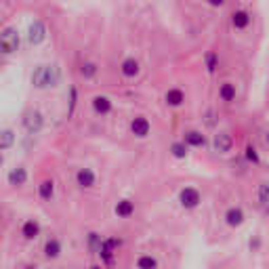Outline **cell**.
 <instances>
[{"instance_id":"4","label":"cell","mask_w":269,"mask_h":269,"mask_svg":"<svg viewBox=\"0 0 269 269\" xmlns=\"http://www.w3.org/2000/svg\"><path fill=\"white\" fill-rule=\"evenodd\" d=\"M200 192L194 190V187H185V190L179 192V202H181L183 208H196L200 204Z\"/></svg>"},{"instance_id":"2","label":"cell","mask_w":269,"mask_h":269,"mask_svg":"<svg viewBox=\"0 0 269 269\" xmlns=\"http://www.w3.org/2000/svg\"><path fill=\"white\" fill-rule=\"evenodd\" d=\"M19 49V32L15 28H6L0 34V53L2 55H13Z\"/></svg>"},{"instance_id":"20","label":"cell","mask_w":269,"mask_h":269,"mask_svg":"<svg viewBox=\"0 0 269 269\" xmlns=\"http://www.w3.org/2000/svg\"><path fill=\"white\" fill-rule=\"evenodd\" d=\"M133 212H134V204L131 200H120L118 204H116V214H118V217L129 219Z\"/></svg>"},{"instance_id":"13","label":"cell","mask_w":269,"mask_h":269,"mask_svg":"<svg viewBox=\"0 0 269 269\" xmlns=\"http://www.w3.org/2000/svg\"><path fill=\"white\" fill-rule=\"evenodd\" d=\"M93 110H95L97 114H101V116L110 114V112H112V101H110V97L97 95L95 99H93Z\"/></svg>"},{"instance_id":"28","label":"cell","mask_w":269,"mask_h":269,"mask_svg":"<svg viewBox=\"0 0 269 269\" xmlns=\"http://www.w3.org/2000/svg\"><path fill=\"white\" fill-rule=\"evenodd\" d=\"M137 265L139 267H156L158 261H156V259H151V257H141L139 261H137Z\"/></svg>"},{"instance_id":"19","label":"cell","mask_w":269,"mask_h":269,"mask_svg":"<svg viewBox=\"0 0 269 269\" xmlns=\"http://www.w3.org/2000/svg\"><path fill=\"white\" fill-rule=\"evenodd\" d=\"M164 99H166V103H168L170 107H179V105L185 101V95H183L181 88H170Z\"/></svg>"},{"instance_id":"27","label":"cell","mask_w":269,"mask_h":269,"mask_svg":"<svg viewBox=\"0 0 269 269\" xmlns=\"http://www.w3.org/2000/svg\"><path fill=\"white\" fill-rule=\"evenodd\" d=\"M246 158H248V162L259 164V154H257V149H255L253 145H248V147H246Z\"/></svg>"},{"instance_id":"21","label":"cell","mask_w":269,"mask_h":269,"mask_svg":"<svg viewBox=\"0 0 269 269\" xmlns=\"http://www.w3.org/2000/svg\"><path fill=\"white\" fill-rule=\"evenodd\" d=\"M219 97L225 103H231V101L236 99V86L231 84V82H223L221 88H219Z\"/></svg>"},{"instance_id":"17","label":"cell","mask_w":269,"mask_h":269,"mask_svg":"<svg viewBox=\"0 0 269 269\" xmlns=\"http://www.w3.org/2000/svg\"><path fill=\"white\" fill-rule=\"evenodd\" d=\"M183 141L187 143V145H192V147H204L206 145V139H204V134L200 131H187Z\"/></svg>"},{"instance_id":"9","label":"cell","mask_w":269,"mask_h":269,"mask_svg":"<svg viewBox=\"0 0 269 269\" xmlns=\"http://www.w3.org/2000/svg\"><path fill=\"white\" fill-rule=\"evenodd\" d=\"M6 181H8V185H13V187L25 185V181H28V170H25L23 166L11 168V170H8V175H6Z\"/></svg>"},{"instance_id":"26","label":"cell","mask_w":269,"mask_h":269,"mask_svg":"<svg viewBox=\"0 0 269 269\" xmlns=\"http://www.w3.org/2000/svg\"><path fill=\"white\" fill-rule=\"evenodd\" d=\"M217 61H219L217 53H208V55H206V67H208V71L217 69Z\"/></svg>"},{"instance_id":"12","label":"cell","mask_w":269,"mask_h":269,"mask_svg":"<svg viewBox=\"0 0 269 269\" xmlns=\"http://www.w3.org/2000/svg\"><path fill=\"white\" fill-rule=\"evenodd\" d=\"M38 234H40V223H38V221L30 219V221H25V223H23L21 236H23L25 240H36V238H38Z\"/></svg>"},{"instance_id":"1","label":"cell","mask_w":269,"mask_h":269,"mask_svg":"<svg viewBox=\"0 0 269 269\" xmlns=\"http://www.w3.org/2000/svg\"><path fill=\"white\" fill-rule=\"evenodd\" d=\"M57 80H59V71H57V67H51V66H40L32 74V82H34L36 88L55 86Z\"/></svg>"},{"instance_id":"6","label":"cell","mask_w":269,"mask_h":269,"mask_svg":"<svg viewBox=\"0 0 269 269\" xmlns=\"http://www.w3.org/2000/svg\"><path fill=\"white\" fill-rule=\"evenodd\" d=\"M44 38H47V28H44V23L42 21H34L32 25H30V30H28V40H30V44H40V42H44Z\"/></svg>"},{"instance_id":"30","label":"cell","mask_w":269,"mask_h":269,"mask_svg":"<svg viewBox=\"0 0 269 269\" xmlns=\"http://www.w3.org/2000/svg\"><path fill=\"white\" fill-rule=\"evenodd\" d=\"M69 93H71V101H69V112H71V110H74V105H76V95L78 93H76V88H71Z\"/></svg>"},{"instance_id":"11","label":"cell","mask_w":269,"mask_h":269,"mask_svg":"<svg viewBox=\"0 0 269 269\" xmlns=\"http://www.w3.org/2000/svg\"><path fill=\"white\" fill-rule=\"evenodd\" d=\"M95 173L91 168H80L78 173H76V183L80 185V187H93L95 185Z\"/></svg>"},{"instance_id":"29","label":"cell","mask_w":269,"mask_h":269,"mask_svg":"<svg viewBox=\"0 0 269 269\" xmlns=\"http://www.w3.org/2000/svg\"><path fill=\"white\" fill-rule=\"evenodd\" d=\"M88 242H91V248H93V250H97V248H99V244H101L99 236H97V234H91V240H88Z\"/></svg>"},{"instance_id":"7","label":"cell","mask_w":269,"mask_h":269,"mask_svg":"<svg viewBox=\"0 0 269 269\" xmlns=\"http://www.w3.org/2000/svg\"><path fill=\"white\" fill-rule=\"evenodd\" d=\"M214 149L221 151V154H227V151H231V147H234V139H231V134L225 133V131H221L214 134Z\"/></svg>"},{"instance_id":"3","label":"cell","mask_w":269,"mask_h":269,"mask_svg":"<svg viewBox=\"0 0 269 269\" xmlns=\"http://www.w3.org/2000/svg\"><path fill=\"white\" fill-rule=\"evenodd\" d=\"M23 129L28 131L30 134H36L40 133V129L44 127V116L40 110H36V107H30V110L23 112Z\"/></svg>"},{"instance_id":"31","label":"cell","mask_w":269,"mask_h":269,"mask_svg":"<svg viewBox=\"0 0 269 269\" xmlns=\"http://www.w3.org/2000/svg\"><path fill=\"white\" fill-rule=\"evenodd\" d=\"M206 2H208L210 6H221L223 2H225V0H206Z\"/></svg>"},{"instance_id":"32","label":"cell","mask_w":269,"mask_h":269,"mask_svg":"<svg viewBox=\"0 0 269 269\" xmlns=\"http://www.w3.org/2000/svg\"><path fill=\"white\" fill-rule=\"evenodd\" d=\"M2 162H4V158H2V154H0V166H2Z\"/></svg>"},{"instance_id":"15","label":"cell","mask_w":269,"mask_h":269,"mask_svg":"<svg viewBox=\"0 0 269 269\" xmlns=\"http://www.w3.org/2000/svg\"><path fill=\"white\" fill-rule=\"evenodd\" d=\"M231 25H234L236 30H246L250 25V15L246 11H236L231 15Z\"/></svg>"},{"instance_id":"16","label":"cell","mask_w":269,"mask_h":269,"mask_svg":"<svg viewBox=\"0 0 269 269\" xmlns=\"http://www.w3.org/2000/svg\"><path fill=\"white\" fill-rule=\"evenodd\" d=\"M225 221L229 227H240L244 223V212H242V208H229L225 212Z\"/></svg>"},{"instance_id":"18","label":"cell","mask_w":269,"mask_h":269,"mask_svg":"<svg viewBox=\"0 0 269 269\" xmlns=\"http://www.w3.org/2000/svg\"><path fill=\"white\" fill-rule=\"evenodd\" d=\"M59 255H61V242L57 238L47 240V244H44V257L47 259H57Z\"/></svg>"},{"instance_id":"23","label":"cell","mask_w":269,"mask_h":269,"mask_svg":"<svg viewBox=\"0 0 269 269\" xmlns=\"http://www.w3.org/2000/svg\"><path fill=\"white\" fill-rule=\"evenodd\" d=\"M259 202L265 208V212H269V185L267 183H261L259 185Z\"/></svg>"},{"instance_id":"24","label":"cell","mask_w":269,"mask_h":269,"mask_svg":"<svg viewBox=\"0 0 269 269\" xmlns=\"http://www.w3.org/2000/svg\"><path fill=\"white\" fill-rule=\"evenodd\" d=\"M80 74H82L84 78H95V74H97V66L93 64V61H84V64L80 66Z\"/></svg>"},{"instance_id":"8","label":"cell","mask_w":269,"mask_h":269,"mask_svg":"<svg viewBox=\"0 0 269 269\" xmlns=\"http://www.w3.org/2000/svg\"><path fill=\"white\" fill-rule=\"evenodd\" d=\"M149 120L145 118V116H137V118H133V122H131V131H133V134L134 137H147L149 134Z\"/></svg>"},{"instance_id":"25","label":"cell","mask_w":269,"mask_h":269,"mask_svg":"<svg viewBox=\"0 0 269 269\" xmlns=\"http://www.w3.org/2000/svg\"><path fill=\"white\" fill-rule=\"evenodd\" d=\"M170 151H173V156L175 158H185L187 156V143L183 141V143H173V145H170Z\"/></svg>"},{"instance_id":"5","label":"cell","mask_w":269,"mask_h":269,"mask_svg":"<svg viewBox=\"0 0 269 269\" xmlns=\"http://www.w3.org/2000/svg\"><path fill=\"white\" fill-rule=\"evenodd\" d=\"M118 246H120V240H116V238H107V240H103L101 244H99V248H97V253H99V257L103 259V261L112 263V261H114V253L118 250Z\"/></svg>"},{"instance_id":"10","label":"cell","mask_w":269,"mask_h":269,"mask_svg":"<svg viewBox=\"0 0 269 269\" xmlns=\"http://www.w3.org/2000/svg\"><path fill=\"white\" fill-rule=\"evenodd\" d=\"M120 71H122V76H127V78H134L141 71V66H139V61L137 59H124L122 61V66H120Z\"/></svg>"},{"instance_id":"33","label":"cell","mask_w":269,"mask_h":269,"mask_svg":"<svg viewBox=\"0 0 269 269\" xmlns=\"http://www.w3.org/2000/svg\"><path fill=\"white\" fill-rule=\"evenodd\" d=\"M265 141H267V143H269V133H267V134H265Z\"/></svg>"},{"instance_id":"22","label":"cell","mask_w":269,"mask_h":269,"mask_svg":"<svg viewBox=\"0 0 269 269\" xmlns=\"http://www.w3.org/2000/svg\"><path fill=\"white\" fill-rule=\"evenodd\" d=\"M13 143H15V133H13L11 129L0 131V151L13 147Z\"/></svg>"},{"instance_id":"14","label":"cell","mask_w":269,"mask_h":269,"mask_svg":"<svg viewBox=\"0 0 269 269\" xmlns=\"http://www.w3.org/2000/svg\"><path fill=\"white\" fill-rule=\"evenodd\" d=\"M38 194H40L42 200H47V202L53 200V196H55V183H53V179H44V181L38 185Z\"/></svg>"}]
</instances>
